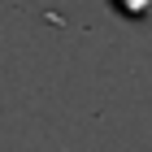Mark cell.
I'll use <instances>...</instances> for the list:
<instances>
[{
	"mask_svg": "<svg viewBox=\"0 0 152 152\" xmlns=\"http://www.w3.org/2000/svg\"><path fill=\"white\" fill-rule=\"evenodd\" d=\"M113 4L126 13V18H143V22L152 18V0H113Z\"/></svg>",
	"mask_w": 152,
	"mask_h": 152,
	"instance_id": "1",
	"label": "cell"
}]
</instances>
